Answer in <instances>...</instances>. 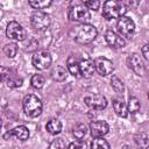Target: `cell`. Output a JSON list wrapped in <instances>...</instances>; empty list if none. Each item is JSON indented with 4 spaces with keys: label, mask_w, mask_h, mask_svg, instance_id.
<instances>
[{
    "label": "cell",
    "mask_w": 149,
    "mask_h": 149,
    "mask_svg": "<svg viewBox=\"0 0 149 149\" xmlns=\"http://www.w3.org/2000/svg\"><path fill=\"white\" fill-rule=\"evenodd\" d=\"M68 149H87V146H86V143L84 141L78 140V141H74V142L70 143Z\"/></svg>",
    "instance_id": "30"
},
{
    "label": "cell",
    "mask_w": 149,
    "mask_h": 149,
    "mask_svg": "<svg viewBox=\"0 0 149 149\" xmlns=\"http://www.w3.org/2000/svg\"><path fill=\"white\" fill-rule=\"evenodd\" d=\"M69 19L71 21L74 22H80V23H85L91 19V14L88 8L84 5V2H76L73 3L70 9H69V14H68Z\"/></svg>",
    "instance_id": "3"
},
{
    "label": "cell",
    "mask_w": 149,
    "mask_h": 149,
    "mask_svg": "<svg viewBox=\"0 0 149 149\" xmlns=\"http://www.w3.org/2000/svg\"><path fill=\"white\" fill-rule=\"evenodd\" d=\"M97 34H98L97 28L92 24L86 23V24H83L79 28V30H78V33L74 37V41L79 44H87L97 37Z\"/></svg>",
    "instance_id": "4"
},
{
    "label": "cell",
    "mask_w": 149,
    "mask_h": 149,
    "mask_svg": "<svg viewBox=\"0 0 149 149\" xmlns=\"http://www.w3.org/2000/svg\"><path fill=\"white\" fill-rule=\"evenodd\" d=\"M29 6H31L34 9H44L49 7L52 1L51 0H29Z\"/></svg>",
    "instance_id": "23"
},
{
    "label": "cell",
    "mask_w": 149,
    "mask_h": 149,
    "mask_svg": "<svg viewBox=\"0 0 149 149\" xmlns=\"http://www.w3.org/2000/svg\"><path fill=\"white\" fill-rule=\"evenodd\" d=\"M48 149H68V146L63 139H56L50 143Z\"/></svg>",
    "instance_id": "28"
},
{
    "label": "cell",
    "mask_w": 149,
    "mask_h": 149,
    "mask_svg": "<svg viewBox=\"0 0 149 149\" xmlns=\"http://www.w3.org/2000/svg\"><path fill=\"white\" fill-rule=\"evenodd\" d=\"M50 76H51V78H52L54 80H56V81H63V80H65L66 77H68V70H66L64 66H62V65H57V66H55V68L51 70Z\"/></svg>",
    "instance_id": "17"
},
{
    "label": "cell",
    "mask_w": 149,
    "mask_h": 149,
    "mask_svg": "<svg viewBox=\"0 0 149 149\" xmlns=\"http://www.w3.org/2000/svg\"><path fill=\"white\" fill-rule=\"evenodd\" d=\"M84 101L92 109L100 111V109H104L107 106V100L101 94H91V95H87V97H85Z\"/></svg>",
    "instance_id": "11"
},
{
    "label": "cell",
    "mask_w": 149,
    "mask_h": 149,
    "mask_svg": "<svg viewBox=\"0 0 149 149\" xmlns=\"http://www.w3.org/2000/svg\"><path fill=\"white\" fill-rule=\"evenodd\" d=\"M8 136H14L20 141H26L29 137V130H28V128L26 126H22V125L21 126H16L13 130L8 132L5 135V139H7Z\"/></svg>",
    "instance_id": "15"
},
{
    "label": "cell",
    "mask_w": 149,
    "mask_h": 149,
    "mask_svg": "<svg viewBox=\"0 0 149 149\" xmlns=\"http://www.w3.org/2000/svg\"><path fill=\"white\" fill-rule=\"evenodd\" d=\"M111 86H112L113 90H114L116 93H119V94H122V93L125 92V84H123L122 80L119 79V77L115 76V74L112 76V79H111Z\"/></svg>",
    "instance_id": "21"
},
{
    "label": "cell",
    "mask_w": 149,
    "mask_h": 149,
    "mask_svg": "<svg viewBox=\"0 0 149 149\" xmlns=\"http://www.w3.org/2000/svg\"><path fill=\"white\" fill-rule=\"evenodd\" d=\"M3 52H5V55L8 57V58H13V57H15V55H16V52H17V45H16V43H8V44H6L5 47H3Z\"/></svg>",
    "instance_id": "26"
},
{
    "label": "cell",
    "mask_w": 149,
    "mask_h": 149,
    "mask_svg": "<svg viewBox=\"0 0 149 149\" xmlns=\"http://www.w3.org/2000/svg\"><path fill=\"white\" fill-rule=\"evenodd\" d=\"M66 68L69 70V72L77 77V78H80V70H79V62H77V59L73 57V56H70L66 61Z\"/></svg>",
    "instance_id": "18"
},
{
    "label": "cell",
    "mask_w": 149,
    "mask_h": 149,
    "mask_svg": "<svg viewBox=\"0 0 149 149\" xmlns=\"http://www.w3.org/2000/svg\"><path fill=\"white\" fill-rule=\"evenodd\" d=\"M30 83H31V86L34 88H42L44 83H45V78L42 74H34L31 77Z\"/></svg>",
    "instance_id": "27"
},
{
    "label": "cell",
    "mask_w": 149,
    "mask_h": 149,
    "mask_svg": "<svg viewBox=\"0 0 149 149\" xmlns=\"http://www.w3.org/2000/svg\"><path fill=\"white\" fill-rule=\"evenodd\" d=\"M105 40H106V43L109 47H112V48L120 49V48H123L126 45L125 40L120 35H118L115 31H113L111 29L106 30V33H105Z\"/></svg>",
    "instance_id": "12"
},
{
    "label": "cell",
    "mask_w": 149,
    "mask_h": 149,
    "mask_svg": "<svg viewBox=\"0 0 149 149\" xmlns=\"http://www.w3.org/2000/svg\"><path fill=\"white\" fill-rule=\"evenodd\" d=\"M91 149H111V147L102 137H95L91 143Z\"/></svg>",
    "instance_id": "24"
},
{
    "label": "cell",
    "mask_w": 149,
    "mask_h": 149,
    "mask_svg": "<svg viewBox=\"0 0 149 149\" xmlns=\"http://www.w3.org/2000/svg\"><path fill=\"white\" fill-rule=\"evenodd\" d=\"M22 85V79L19 77H13L10 76V78L7 80V86L8 87H20Z\"/></svg>",
    "instance_id": "29"
},
{
    "label": "cell",
    "mask_w": 149,
    "mask_h": 149,
    "mask_svg": "<svg viewBox=\"0 0 149 149\" xmlns=\"http://www.w3.org/2000/svg\"><path fill=\"white\" fill-rule=\"evenodd\" d=\"M45 127H47V130L50 134L56 135V134H59L61 130H62V122L59 120H57V119H51V120L48 121Z\"/></svg>",
    "instance_id": "19"
},
{
    "label": "cell",
    "mask_w": 149,
    "mask_h": 149,
    "mask_svg": "<svg viewBox=\"0 0 149 149\" xmlns=\"http://www.w3.org/2000/svg\"><path fill=\"white\" fill-rule=\"evenodd\" d=\"M140 100L136 98V97H129L128 99V104H127V108H128V112L130 113H136L139 109H140Z\"/></svg>",
    "instance_id": "25"
},
{
    "label": "cell",
    "mask_w": 149,
    "mask_h": 149,
    "mask_svg": "<svg viewBox=\"0 0 149 149\" xmlns=\"http://www.w3.org/2000/svg\"><path fill=\"white\" fill-rule=\"evenodd\" d=\"M127 65L137 76H143L146 73L143 61L140 57V55H137V54H132V55H129L127 57Z\"/></svg>",
    "instance_id": "9"
},
{
    "label": "cell",
    "mask_w": 149,
    "mask_h": 149,
    "mask_svg": "<svg viewBox=\"0 0 149 149\" xmlns=\"http://www.w3.org/2000/svg\"><path fill=\"white\" fill-rule=\"evenodd\" d=\"M84 5L88 8V9H93V10H97L100 6V2L98 0H88V1H85Z\"/></svg>",
    "instance_id": "31"
},
{
    "label": "cell",
    "mask_w": 149,
    "mask_h": 149,
    "mask_svg": "<svg viewBox=\"0 0 149 149\" xmlns=\"http://www.w3.org/2000/svg\"><path fill=\"white\" fill-rule=\"evenodd\" d=\"M113 108H114V112L121 116V118H126L128 115V108H127V105L123 102L122 99H119V98H115L113 99Z\"/></svg>",
    "instance_id": "16"
},
{
    "label": "cell",
    "mask_w": 149,
    "mask_h": 149,
    "mask_svg": "<svg viewBox=\"0 0 149 149\" xmlns=\"http://www.w3.org/2000/svg\"><path fill=\"white\" fill-rule=\"evenodd\" d=\"M95 70L100 76H108L114 70V64L112 61H109L106 57H98L94 61Z\"/></svg>",
    "instance_id": "10"
},
{
    "label": "cell",
    "mask_w": 149,
    "mask_h": 149,
    "mask_svg": "<svg viewBox=\"0 0 149 149\" xmlns=\"http://www.w3.org/2000/svg\"><path fill=\"white\" fill-rule=\"evenodd\" d=\"M126 10L127 9H126L125 3L121 2V1H116V0L106 1L102 6V15L107 20L120 19V17L123 16Z\"/></svg>",
    "instance_id": "1"
},
{
    "label": "cell",
    "mask_w": 149,
    "mask_h": 149,
    "mask_svg": "<svg viewBox=\"0 0 149 149\" xmlns=\"http://www.w3.org/2000/svg\"><path fill=\"white\" fill-rule=\"evenodd\" d=\"M142 54H143V56L149 61V43L146 44V45L142 48Z\"/></svg>",
    "instance_id": "33"
},
{
    "label": "cell",
    "mask_w": 149,
    "mask_h": 149,
    "mask_svg": "<svg viewBox=\"0 0 149 149\" xmlns=\"http://www.w3.org/2000/svg\"><path fill=\"white\" fill-rule=\"evenodd\" d=\"M10 78V71L9 69H6V68H1V80L2 81H7L8 79Z\"/></svg>",
    "instance_id": "32"
},
{
    "label": "cell",
    "mask_w": 149,
    "mask_h": 149,
    "mask_svg": "<svg viewBox=\"0 0 149 149\" xmlns=\"http://www.w3.org/2000/svg\"><path fill=\"white\" fill-rule=\"evenodd\" d=\"M135 143L141 148V149H147L149 148V136L146 133H137L134 137Z\"/></svg>",
    "instance_id": "20"
},
{
    "label": "cell",
    "mask_w": 149,
    "mask_h": 149,
    "mask_svg": "<svg viewBox=\"0 0 149 149\" xmlns=\"http://www.w3.org/2000/svg\"><path fill=\"white\" fill-rule=\"evenodd\" d=\"M108 129H109V127H108L107 122L106 121H102V120L93 121L90 125L91 134L94 137H102L104 135H106L108 133Z\"/></svg>",
    "instance_id": "13"
},
{
    "label": "cell",
    "mask_w": 149,
    "mask_h": 149,
    "mask_svg": "<svg viewBox=\"0 0 149 149\" xmlns=\"http://www.w3.org/2000/svg\"><path fill=\"white\" fill-rule=\"evenodd\" d=\"M51 56L47 50H37L31 57L33 65L38 70H45L51 65Z\"/></svg>",
    "instance_id": "6"
},
{
    "label": "cell",
    "mask_w": 149,
    "mask_h": 149,
    "mask_svg": "<svg viewBox=\"0 0 149 149\" xmlns=\"http://www.w3.org/2000/svg\"><path fill=\"white\" fill-rule=\"evenodd\" d=\"M6 35L8 38L14 40V41H23L27 37V33L24 28H22V26L19 24L16 21H10L7 24Z\"/></svg>",
    "instance_id": "8"
},
{
    "label": "cell",
    "mask_w": 149,
    "mask_h": 149,
    "mask_svg": "<svg viewBox=\"0 0 149 149\" xmlns=\"http://www.w3.org/2000/svg\"><path fill=\"white\" fill-rule=\"evenodd\" d=\"M87 133V127L84 123H77L73 129H72V134L77 140H81Z\"/></svg>",
    "instance_id": "22"
},
{
    "label": "cell",
    "mask_w": 149,
    "mask_h": 149,
    "mask_svg": "<svg viewBox=\"0 0 149 149\" xmlns=\"http://www.w3.org/2000/svg\"><path fill=\"white\" fill-rule=\"evenodd\" d=\"M22 106H23V111L24 113L30 116V118H36L41 114L42 112V101L41 99L35 95V94H27L24 98H23V101H22Z\"/></svg>",
    "instance_id": "2"
},
{
    "label": "cell",
    "mask_w": 149,
    "mask_h": 149,
    "mask_svg": "<svg viewBox=\"0 0 149 149\" xmlns=\"http://www.w3.org/2000/svg\"><path fill=\"white\" fill-rule=\"evenodd\" d=\"M30 22H31V27L37 30V31H44L49 28L50 26V16L49 14L42 12V10H36L31 14L30 17Z\"/></svg>",
    "instance_id": "5"
},
{
    "label": "cell",
    "mask_w": 149,
    "mask_h": 149,
    "mask_svg": "<svg viewBox=\"0 0 149 149\" xmlns=\"http://www.w3.org/2000/svg\"><path fill=\"white\" fill-rule=\"evenodd\" d=\"M148 99H149V93H148Z\"/></svg>",
    "instance_id": "34"
},
{
    "label": "cell",
    "mask_w": 149,
    "mask_h": 149,
    "mask_svg": "<svg viewBox=\"0 0 149 149\" xmlns=\"http://www.w3.org/2000/svg\"><path fill=\"white\" fill-rule=\"evenodd\" d=\"M116 28L121 36L130 38L135 33V23L134 21L128 16H122L119 19L116 23Z\"/></svg>",
    "instance_id": "7"
},
{
    "label": "cell",
    "mask_w": 149,
    "mask_h": 149,
    "mask_svg": "<svg viewBox=\"0 0 149 149\" xmlns=\"http://www.w3.org/2000/svg\"><path fill=\"white\" fill-rule=\"evenodd\" d=\"M79 70H80V76L84 77V78H90L94 71H95V65H94V62L88 59V58H85V59H81L79 62Z\"/></svg>",
    "instance_id": "14"
}]
</instances>
